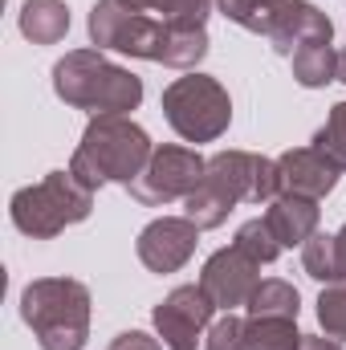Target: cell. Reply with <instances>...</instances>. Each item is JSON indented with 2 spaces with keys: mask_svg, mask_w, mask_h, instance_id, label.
Here are the masks:
<instances>
[{
  "mask_svg": "<svg viewBox=\"0 0 346 350\" xmlns=\"http://www.w3.org/2000/svg\"><path fill=\"white\" fill-rule=\"evenodd\" d=\"M257 159L253 151H216L204 167L200 187L183 200V216L196 220L204 232L220 228L237 204H253V183H257Z\"/></svg>",
  "mask_w": 346,
  "mask_h": 350,
  "instance_id": "7",
  "label": "cell"
},
{
  "mask_svg": "<svg viewBox=\"0 0 346 350\" xmlns=\"http://www.w3.org/2000/svg\"><path fill=\"white\" fill-rule=\"evenodd\" d=\"M293 318H245V350H302Z\"/></svg>",
  "mask_w": 346,
  "mask_h": 350,
  "instance_id": "19",
  "label": "cell"
},
{
  "mask_svg": "<svg viewBox=\"0 0 346 350\" xmlns=\"http://www.w3.org/2000/svg\"><path fill=\"white\" fill-rule=\"evenodd\" d=\"M208 159L196 151V147H179V143H163L155 147L151 163L143 167V175L127 187L143 208H168L175 200H187L200 179H204Z\"/></svg>",
  "mask_w": 346,
  "mask_h": 350,
  "instance_id": "8",
  "label": "cell"
},
{
  "mask_svg": "<svg viewBox=\"0 0 346 350\" xmlns=\"http://www.w3.org/2000/svg\"><path fill=\"white\" fill-rule=\"evenodd\" d=\"M90 41L94 49H114L139 62H159L172 70H196L208 57V33L204 29H175L159 16L135 12L122 0H98L90 8Z\"/></svg>",
  "mask_w": 346,
  "mask_h": 350,
  "instance_id": "1",
  "label": "cell"
},
{
  "mask_svg": "<svg viewBox=\"0 0 346 350\" xmlns=\"http://www.w3.org/2000/svg\"><path fill=\"white\" fill-rule=\"evenodd\" d=\"M318 216H322L318 200H306V196H277L273 204H265V220L281 241V249L306 245L318 232Z\"/></svg>",
  "mask_w": 346,
  "mask_h": 350,
  "instance_id": "14",
  "label": "cell"
},
{
  "mask_svg": "<svg viewBox=\"0 0 346 350\" xmlns=\"http://www.w3.org/2000/svg\"><path fill=\"white\" fill-rule=\"evenodd\" d=\"M232 245H237V249H245V253H249L257 265H273L277 257H281V241L273 237V228H269V220H265V216H257V220H245V224L237 228Z\"/></svg>",
  "mask_w": 346,
  "mask_h": 350,
  "instance_id": "22",
  "label": "cell"
},
{
  "mask_svg": "<svg viewBox=\"0 0 346 350\" xmlns=\"http://www.w3.org/2000/svg\"><path fill=\"white\" fill-rule=\"evenodd\" d=\"M200 350H245V318H237V314L216 318V322L208 326Z\"/></svg>",
  "mask_w": 346,
  "mask_h": 350,
  "instance_id": "25",
  "label": "cell"
},
{
  "mask_svg": "<svg viewBox=\"0 0 346 350\" xmlns=\"http://www.w3.org/2000/svg\"><path fill=\"white\" fill-rule=\"evenodd\" d=\"M151 155H155V143L131 114H94L82 131V143L74 147L70 172L90 191H98L106 183L131 187L151 163Z\"/></svg>",
  "mask_w": 346,
  "mask_h": 350,
  "instance_id": "2",
  "label": "cell"
},
{
  "mask_svg": "<svg viewBox=\"0 0 346 350\" xmlns=\"http://www.w3.org/2000/svg\"><path fill=\"white\" fill-rule=\"evenodd\" d=\"M163 118L183 143H216L232 122V98L212 74H183L163 90Z\"/></svg>",
  "mask_w": 346,
  "mask_h": 350,
  "instance_id": "6",
  "label": "cell"
},
{
  "mask_svg": "<svg viewBox=\"0 0 346 350\" xmlns=\"http://www.w3.org/2000/svg\"><path fill=\"white\" fill-rule=\"evenodd\" d=\"M338 82H346V49L338 53Z\"/></svg>",
  "mask_w": 346,
  "mask_h": 350,
  "instance_id": "29",
  "label": "cell"
},
{
  "mask_svg": "<svg viewBox=\"0 0 346 350\" xmlns=\"http://www.w3.org/2000/svg\"><path fill=\"white\" fill-rule=\"evenodd\" d=\"M21 318L41 350H86L90 289L74 277H37L21 289Z\"/></svg>",
  "mask_w": 346,
  "mask_h": 350,
  "instance_id": "4",
  "label": "cell"
},
{
  "mask_svg": "<svg viewBox=\"0 0 346 350\" xmlns=\"http://www.w3.org/2000/svg\"><path fill=\"white\" fill-rule=\"evenodd\" d=\"M302 269H306L314 281H322V285L343 281V269H338V241H334V232H314V237L302 245Z\"/></svg>",
  "mask_w": 346,
  "mask_h": 350,
  "instance_id": "20",
  "label": "cell"
},
{
  "mask_svg": "<svg viewBox=\"0 0 346 350\" xmlns=\"http://www.w3.org/2000/svg\"><path fill=\"white\" fill-rule=\"evenodd\" d=\"M106 350H163V342H159V338H151L147 330H122V334H118Z\"/></svg>",
  "mask_w": 346,
  "mask_h": 350,
  "instance_id": "26",
  "label": "cell"
},
{
  "mask_svg": "<svg viewBox=\"0 0 346 350\" xmlns=\"http://www.w3.org/2000/svg\"><path fill=\"white\" fill-rule=\"evenodd\" d=\"M277 175H281V196H306V200H326L338 187V167L314 151V147H293L277 155Z\"/></svg>",
  "mask_w": 346,
  "mask_h": 350,
  "instance_id": "13",
  "label": "cell"
},
{
  "mask_svg": "<svg viewBox=\"0 0 346 350\" xmlns=\"http://www.w3.org/2000/svg\"><path fill=\"white\" fill-rule=\"evenodd\" d=\"M314 151H322L338 172H346V98L330 106L326 122H322L318 135H314Z\"/></svg>",
  "mask_w": 346,
  "mask_h": 350,
  "instance_id": "23",
  "label": "cell"
},
{
  "mask_svg": "<svg viewBox=\"0 0 346 350\" xmlns=\"http://www.w3.org/2000/svg\"><path fill=\"white\" fill-rule=\"evenodd\" d=\"M318 322H322V334L326 338L346 342V277L343 281H330L318 293Z\"/></svg>",
  "mask_w": 346,
  "mask_h": 350,
  "instance_id": "24",
  "label": "cell"
},
{
  "mask_svg": "<svg viewBox=\"0 0 346 350\" xmlns=\"http://www.w3.org/2000/svg\"><path fill=\"white\" fill-rule=\"evenodd\" d=\"M334 241H338V269H343V277H346V224L334 232Z\"/></svg>",
  "mask_w": 346,
  "mask_h": 350,
  "instance_id": "28",
  "label": "cell"
},
{
  "mask_svg": "<svg viewBox=\"0 0 346 350\" xmlns=\"http://www.w3.org/2000/svg\"><path fill=\"white\" fill-rule=\"evenodd\" d=\"M245 310H249V318H293L297 322L302 293L289 281H281V277H265L257 289H253V297H249Z\"/></svg>",
  "mask_w": 346,
  "mask_h": 350,
  "instance_id": "17",
  "label": "cell"
},
{
  "mask_svg": "<svg viewBox=\"0 0 346 350\" xmlns=\"http://www.w3.org/2000/svg\"><path fill=\"white\" fill-rule=\"evenodd\" d=\"M212 314H216V306L196 281V285H175L151 310V322L168 350H200L208 326H212Z\"/></svg>",
  "mask_w": 346,
  "mask_h": 350,
  "instance_id": "9",
  "label": "cell"
},
{
  "mask_svg": "<svg viewBox=\"0 0 346 350\" xmlns=\"http://www.w3.org/2000/svg\"><path fill=\"white\" fill-rule=\"evenodd\" d=\"M53 94L94 114H131L143 102V78L131 74L127 66H114L102 49H70L53 66Z\"/></svg>",
  "mask_w": 346,
  "mask_h": 350,
  "instance_id": "3",
  "label": "cell"
},
{
  "mask_svg": "<svg viewBox=\"0 0 346 350\" xmlns=\"http://www.w3.org/2000/svg\"><path fill=\"white\" fill-rule=\"evenodd\" d=\"M94 196L98 191H90L86 183L66 167V172H49L45 179L12 191L8 216H12L16 232H25L33 241H53V237L82 224L94 212Z\"/></svg>",
  "mask_w": 346,
  "mask_h": 350,
  "instance_id": "5",
  "label": "cell"
},
{
  "mask_svg": "<svg viewBox=\"0 0 346 350\" xmlns=\"http://www.w3.org/2000/svg\"><path fill=\"white\" fill-rule=\"evenodd\" d=\"M265 41L281 57H293L306 45H334V21L318 4H310V0H285L273 12V21H269Z\"/></svg>",
  "mask_w": 346,
  "mask_h": 350,
  "instance_id": "12",
  "label": "cell"
},
{
  "mask_svg": "<svg viewBox=\"0 0 346 350\" xmlns=\"http://www.w3.org/2000/svg\"><path fill=\"white\" fill-rule=\"evenodd\" d=\"M200 224L196 220H187V216H159V220H151L143 232H139V241H135V253H139V261L147 265L151 273H179L183 265L191 261V253H196V245H200Z\"/></svg>",
  "mask_w": 346,
  "mask_h": 350,
  "instance_id": "11",
  "label": "cell"
},
{
  "mask_svg": "<svg viewBox=\"0 0 346 350\" xmlns=\"http://www.w3.org/2000/svg\"><path fill=\"white\" fill-rule=\"evenodd\" d=\"M293 66V82L306 90H322L338 82V49L334 45H306L289 57Z\"/></svg>",
  "mask_w": 346,
  "mask_h": 350,
  "instance_id": "18",
  "label": "cell"
},
{
  "mask_svg": "<svg viewBox=\"0 0 346 350\" xmlns=\"http://www.w3.org/2000/svg\"><path fill=\"white\" fill-rule=\"evenodd\" d=\"M302 350H343L338 338H326V334H306L302 338Z\"/></svg>",
  "mask_w": 346,
  "mask_h": 350,
  "instance_id": "27",
  "label": "cell"
},
{
  "mask_svg": "<svg viewBox=\"0 0 346 350\" xmlns=\"http://www.w3.org/2000/svg\"><path fill=\"white\" fill-rule=\"evenodd\" d=\"M281 4H285V0H216V12L228 16L232 25H241V29H249V33L265 37L273 12H277Z\"/></svg>",
  "mask_w": 346,
  "mask_h": 350,
  "instance_id": "21",
  "label": "cell"
},
{
  "mask_svg": "<svg viewBox=\"0 0 346 350\" xmlns=\"http://www.w3.org/2000/svg\"><path fill=\"white\" fill-rule=\"evenodd\" d=\"M25 41L33 45H57L70 33V4L66 0H25L16 16Z\"/></svg>",
  "mask_w": 346,
  "mask_h": 350,
  "instance_id": "15",
  "label": "cell"
},
{
  "mask_svg": "<svg viewBox=\"0 0 346 350\" xmlns=\"http://www.w3.org/2000/svg\"><path fill=\"white\" fill-rule=\"evenodd\" d=\"M127 8L135 12H147V16H159L175 29H204L216 0H122Z\"/></svg>",
  "mask_w": 346,
  "mask_h": 350,
  "instance_id": "16",
  "label": "cell"
},
{
  "mask_svg": "<svg viewBox=\"0 0 346 350\" xmlns=\"http://www.w3.org/2000/svg\"><path fill=\"white\" fill-rule=\"evenodd\" d=\"M261 265L245 253V249H237V245H228V249H220V253H212L204 269H200V289L212 297V306L220 310V314H232L237 306H249V297H253V289L261 285Z\"/></svg>",
  "mask_w": 346,
  "mask_h": 350,
  "instance_id": "10",
  "label": "cell"
}]
</instances>
